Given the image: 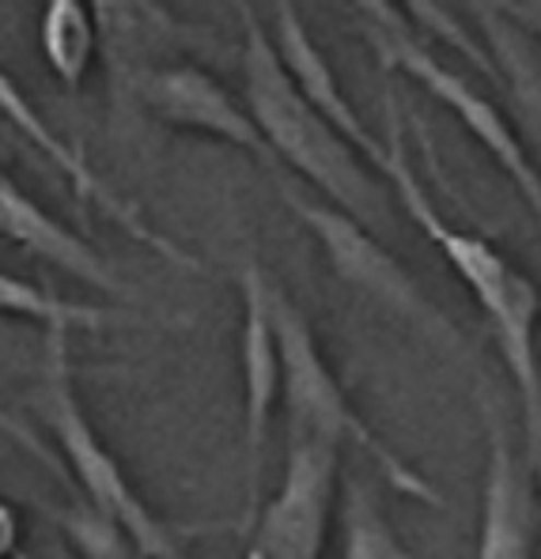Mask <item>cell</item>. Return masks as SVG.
Wrapping results in <instances>:
<instances>
[{
    "label": "cell",
    "mask_w": 541,
    "mask_h": 559,
    "mask_svg": "<svg viewBox=\"0 0 541 559\" xmlns=\"http://www.w3.org/2000/svg\"><path fill=\"white\" fill-rule=\"evenodd\" d=\"M375 175L387 182V189L401 201L424 238L439 246L443 261L455 269V276L473 295L478 310L485 314L492 329V341L504 359L507 374L519 393L522 408V454L538 476L541 488V359H538V322H541V295L534 280L511 265L504 253L481 235H470L462 227L447 224L439 209L432 204L428 189L409 159L405 133L398 126V110L387 106V133H383V159Z\"/></svg>",
    "instance_id": "obj_1"
},
{
    "label": "cell",
    "mask_w": 541,
    "mask_h": 559,
    "mask_svg": "<svg viewBox=\"0 0 541 559\" xmlns=\"http://www.w3.org/2000/svg\"><path fill=\"white\" fill-rule=\"evenodd\" d=\"M243 20V106L258 126L269 155L289 163L307 178L330 209L352 216L379 238L390 227V189L352 152L344 140L315 114L284 72L269 27L250 4L239 8Z\"/></svg>",
    "instance_id": "obj_2"
},
{
    "label": "cell",
    "mask_w": 541,
    "mask_h": 559,
    "mask_svg": "<svg viewBox=\"0 0 541 559\" xmlns=\"http://www.w3.org/2000/svg\"><path fill=\"white\" fill-rule=\"evenodd\" d=\"M269 314H273L277 329V352H281V405L289 442H322V447L333 450L356 447L360 454H367V462L379 468L383 480L398 496L424 507H443L436 484L424 473H416L383 435H375L360 419L338 374L326 364L307 314L295 307L277 280L269 287Z\"/></svg>",
    "instance_id": "obj_3"
},
{
    "label": "cell",
    "mask_w": 541,
    "mask_h": 559,
    "mask_svg": "<svg viewBox=\"0 0 541 559\" xmlns=\"http://www.w3.org/2000/svg\"><path fill=\"white\" fill-rule=\"evenodd\" d=\"M43 416L54 431L57 447L69 457V468L77 476L80 499L106 514L129 540H133L141 559H186L183 533L167 525L152 507L141 499L133 480L126 476V465L110 454L98 439L95 424L87 419L80 405L77 382H72V352H69V329H43Z\"/></svg>",
    "instance_id": "obj_4"
},
{
    "label": "cell",
    "mask_w": 541,
    "mask_h": 559,
    "mask_svg": "<svg viewBox=\"0 0 541 559\" xmlns=\"http://www.w3.org/2000/svg\"><path fill=\"white\" fill-rule=\"evenodd\" d=\"M356 12L364 15V38H367V46L375 49L383 69L409 76L413 84H421L424 92L436 98V103L447 106L466 126V133L492 155V163L504 170L507 182L519 189V197L530 204V212L541 219V178H538L534 163H530L527 147H522L519 133H515L511 118H507L492 98L481 95L462 72L443 64L439 57L405 27V20H401L390 4L367 0V4H356Z\"/></svg>",
    "instance_id": "obj_5"
},
{
    "label": "cell",
    "mask_w": 541,
    "mask_h": 559,
    "mask_svg": "<svg viewBox=\"0 0 541 559\" xmlns=\"http://www.w3.org/2000/svg\"><path fill=\"white\" fill-rule=\"evenodd\" d=\"M284 204H289L295 212V219L315 235V242L322 246L326 261H330L333 276L344 280L352 292H360L364 299H372L375 307L413 322L428 336H436V341L462 344V336L447 322V314H439V307L421 292V284L390 258L387 246L367 231L364 224H356V219L330 209V204L307 201V197L292 186H284Z\"/></svg>",
    "instance_id": "obj_6"
},
{
    "label": "cell",
    "mask_w": 541,
    "mask_h": 559,
    "mask_svg": "<svg viewBox=\"0 0 541 559\" xmlns=\"http://www.w3.org/2000/svg\"><path fill=\"white\" fill-rule=\"evenodd\" d=\"M341 450L322 442H289L277 496L246 533V559H322L338 507Z\"/></svg>",
    "instance_id": "obj_7"
},
{
    "label": "cell",
    "mask_w": 541,
    "mask_h": 559,
    "mask_svg": "<svg viewBox=\"0 0 541 559\" xmlns=\"http://www.w3.org/2000/svg\"><path fill=\"white\" fill-rule=\"evenodd\" d=\"M269 287L273 276L266 273L254 253L239 265V371H243V447H246V514L243 530L250 533L261 511V468H266L269 427H273L277 401H281V352H277V329L269 314Z\"/></svg>",
    "instance_id": "obj_8"
},
{
    "label": "cell",
    "mask_w": 541,
    "mask_h": 559,
    "mask_svg": "<svg viewBox=\"0 0 541 559\" xmlns=\"http://www.w3.org/2000/svg\"><path fill=\"white\" fill-rule=\"evenodd\" d=\"M485 424V480L473 559H534L538 548V476L499 405L481 393Z\"/></svg>",
    "instance_id": "obj_9"
},
{
    "label": "cell",
    "mask_w": 541,
    "mask_h": 559,
    "mask_svg": "<svg viewBox=\"0 0 541 559\" xmlns=\"http://www.w3.org/2000/svg\"><path fill=\"white\" fill-rule=\"evenodd\" d=\"M0 118L27 140L46 163H54L57 175L72 186V193H77L80 201H87V204H95L98 212H106V216H110L129 238H137L141 246H148V250L160 253L163 261H170V265H178V269H201V261H197L193 253H186L175 238L155 231V224H148L141 216V209H137L126 193H118V189L106 182L92 163L84 159V152H80L77 144H69V140L49 126L43 114L35 110V103L23 95V87L15 84L4 69H0Z\"/></svg>",
    "instance_id": "obj_10"
},
{
    "label": "cell",
    "mask_w": 541,
    "mask_h": 559,
    "mask_svg": "<svg viewBox=\"0 0 541 559\" xmlns=\"http://www.w3.org/2000/svg\"><path fill=\"white\" fill-rule=\"evenodd\" d=\"M126 98L141 106L148 118H155L160 126L212 136L220 144H232L239 152L254 155L266 167H277V159L269 155L266 140H261L258 126L250 121L246 106L220 80H212L204 69H197V64H160V69L144 72Z\"/></svg>",
    "instance_id": "obj_11"
},
{
    "label": "cell",
    "mask_w": 541,
    "mask_h": 559,
    "mask_svg": "<svg viewBox=\"0 0 541 559\" xmlns=\"http://www.w3.org/2000/svg\"><path fill=\"white\" fill-rule=\"evenodd\" d=\"M269 38H273L277 57H281L284 72H289V80L295 84V92L315 106L318 118H322L326 126L352 147V152H360V159H364L367 167L379 170L383 140L364 126L360 110L349 103V95L341 92L338 72L330 69L326 53L315 46V38H310L307 23H303L299 8H295L292 0H281V4H277Z\"/></svg>",
    "instance_id": "obj_12"
},
{
    "label": "cell",
    "mask_w": 541,
    "mask_h": 559,
    "mask_svg": "<svg viewBox=\"0 0 541 559\" xmlns=\"http://www.w3.org/2000/svg\"><path fill=\"white\" fill-rule=\"evenodd\" d=\"M470 12L485 35V57H492V72L499 76L515 106L511 126L541 178V46L519 23H511L499 0H492V4L478 0V4H470Z\"/></svg>",
    "instance_id": "obj_13"
},
{
    "label": "cell",
    "mask_w": 541,
    "mask_h": 559,
    "mask_svg": "<svg viewBox=\"0 0 541 559\" xmlns=\"http://www.w3.org/2000/svg\"><path fill=\"white\" fill-rule=\"evenodd\" d=\"M0 238L20 246L43 265H54L64 276L98 287V292H121V284L92 246L77 231H69L61 219L49 216L43 204L31 201L8 175H0Z\"/></svg>",
    "instance_id": "obj_14"
},
{
    "label": "cell",
    "mask_w": 541,
    "mask_h": 559,
    "mask_svg": "<svg viewBox=\"0 0 541 559\" xmlns=\"http://www.w3.org/2000/svg\"><path fill=\"white\" fill-rule=\"evenodd\" d=\"M46 64L69 92H80L98 53V27L84 0H49L38 23Z\"/></svg>",
    "instance_id": "obj_15"
},
{
    "label": "cell",
    "mask_w": 541,
    "mask_h": 559,
    "mask_svg": "<svg viewBox=\"0 0 541 559\" xmlns=\"http://www.w3.org/2000/svg\"><path fill=\"white\" fill-rule=\"evenodd\" d=\"M0 314L4 318H23L43 329H110V325H141L137 314H121V310L92 307V302H72L61 299L54 292H43L31 280H20L0 269Z\"/></svg>",
    "instance_id": "obj_16"
},
{
    "label": "cell",
    "mask_w": 541,
    "mask_h": 559,
    "mask_svg": "<svg viewBox=\"0 0 541 559\" xmlns=\"http://www.w3.org/2000/svg\"><path fill=\"white\" fill-rule=\"evenodd\" d=\"M341 559H416L398 540L393 525L383 514L379 499L356 480L344 476L341 480Z\"/></svg>",
    "instance_id": "obj_17"
},
{
    "label": "cell",
    "mask_w": 541,
    "mask_h": 559,
    "mask_svg": "<svg viewBox=\"0 0 541 559\" xmlns=\"http://www.w3.org/2000/svg\"><path fill=\"white\" fill-rule=\"evenodd\" d=\"M54 522H57V530L69 537V545L77 548L80 559H141L133 540H129L106 514L87 507L84 499H72L69 507L54 511Z\"/></svg>",
    "instance_id": "obj_18"
},
{
    "label": "cell",
    "mask_w": 541,
    "mask_h": 559,
    "mask_svg": "<svg viewBox=\"0 0 541 559\" xmlns=\"http://www.w3.org/2000/svg\"><path fill=\"white\" fill-rule=\"evenodd\" d=\"M499 8L541 46V0H499Z\"/></svg>",
    "instance_id": "obj_19"
},
{
    "label": "cell",
    "mask_w": 541,
    "mask_h": 559,
    "mask_svg": "<svg viewBox=\"0 0 541 559\" xmlns=\"http://www.w3.org/2000/svg\"><path fill=\"white\" fill-rule=\"evenodd\" d=\"M15 540H20V518L8 503H0V559L15 552Z\"/></svg>",
    "instance_id": "obj_20"
},
{
    "label": "cell",
    "mask_w": 541,
    "mask_h": 559,
    "mask_svg": "<svg viewBox=\"0 0 541 559\" xmlns=\"http://www.w3.org/2000/svg\"><path fill=\"white\" fill-rule=\"evenodd\" d=\"M0 175H4V144H0Z\"/></svg>",
    "instance_id": "obj_21"
}]
</instances>
